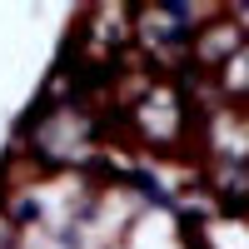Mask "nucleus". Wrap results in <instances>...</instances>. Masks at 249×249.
<instances>
[{
  "mask_svg": "<svg viewBox=\"0 0 249 249\" xmlns=\"http://www.w3.org/2000/svg\"><path fill=\"white\" fill-rule=\"evenodd\" d=\"M204 15H210L204 5H150V10L135 15V35H140L160 60H175V55L190 50L195 25H199Z\"/></svg>",
  "mask_w": 249,
  "mask_h": 249,
  "instance_id": "nucleus-1",
  "label": "nucleus"
},
{
  "mask_svg": "<svg viewBox=\"0 0 249 249\" xmlns=\"http://www.w3.org/2000/svg\"><path fill=\"white\" fill-rule=\"evenodd\" d=\"M179 115H184L179 95L170 85H150V95L140 100V135L150 144H170L179 135Z\"/></svg>",
  "mask_w": 249,
  "mask_h": 249,
  "instance_id": "nucleus-2",
  "label": "nucleus"
},
{
  "mask_svg": "<svg viewBox=\"0 0 249 249\" xmlns=\"http://www.w3.org/2000/svg\"><path fill=\"white\" fill-rule=\"evenodd\" d=\"M239 50H244V40H239L234 25H214V30H204L195 40V60H199V65H230Z\"/></svg>",
  "mask_w": 249,
  "mask_h": 249,
  "instance_id": "nucleus-3",
  "label": "nucleus"
},
{
  "mask_svg": "<svg viewBox=\"0 0 249 249\" xmlns=\"http://www.w3.org/2000/svg\"><path fill=\"white\" fill-rule=\"evenodd\" d=\"M219 85L230 90V95H249V45L224 65V75H219Z\"/></svg>",
  "mask_w": 249,
  "mask_h": 249,
  "instance_id": "nucleus-4",
  "label": "nucleus"
},
{
  "mask_svg": "<svg viewBox=\"0 0 249 249\" xmlns=\"http://www.w3.org/2000/svg\"><path fill=\"white\" fill-rule=\"evenodd\" d=\"M10 234H15V230H10V219H0V249H10Z\"/></svg>",
  "mask_w": 249,
  "mask_h": 249,
  "instance_id": "nucleus-5",
  "label": "nucleus"
}]
</instances>
